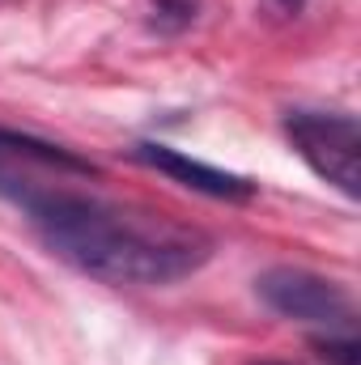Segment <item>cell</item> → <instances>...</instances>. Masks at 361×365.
Returning a JSON list of instances; mask_svg holds the SVG:
<instances>
[{
	"label": "cell",
	"instance_id": "5b68a950",
	"mask_svg": "<svg viewBox=\"0 0 361 365\" xmlns=\"http://www.w3.org/2000/svg\"><path fill=\"white\" fill-rule=\"evenodd\" d=\"M315 349H319V357H332L336 365H357V336H353V331L315 336Z\"/></svg>",
	"mask_w": 361,
	"mask_h": 365
},
{
	"label": "cell",
	"instance_id": "3957f363",
	"mask_svg": "<svg viewBox=\"0 0 361 365\" xmlns=\"http://www.w3.org/2000/svg\"><path fill=\"white\" fill-rule=\"evenodd\" d=\"M255 293L280 319H293L319 331H353V319H357L353 293L345 284L319 272H306V268H289V264L268 268L255 280Z\"/></svg>",
	"mask_w": 361,
	"mask_h": 365
},
{
	"label": "cell",
	"instance_id": "6da1fadb",
	"mask_svg": "<svg viewBox=\"0 0 361 365\" xmlns=\"http://www.w3.org/2000/svg\"><path fill=\"white\" fill-rule=\"evenodd\" d=\"M0 195H9L39 238L68 259L73 268L102 284H128V289H158L175 284L183 276L200 272L213 255V238L195 225H179L171 217L111 204L86 191L43 187V182L17 175L13 166H0Z\"/></svg>",
	"mask_w": 361,
	"mask_h": 365
},
{
	"label": "cell",
	"instance_id": "ba28073f",
	"mask_svg": "<svg viewBox=\"0 0 361 365\" xmlns=\"http://www.w3.org/2000/svg\"><path fill=\"white\" fill-rule=\"evenodd\" d=\"M251 365H285V361H251Z\"/></svg>",
	"mask_w": 361,
	"mask_h": 365
},
{
	"label": "cell",
	"instance_id": "277c9868",
	"mask_svg": "<svg viewBox=\"0 0 361 365\" xmlns=\"http://www.w3.org/2000/svg\"><path fill=\"white\" fill-rule=\"evenodd\" d=\"M132 158L145 162L149 170L166 175V179L183 182V187H191V191H200V195H213V200H251V195H255V182L251 179L230 175V170H217V166H208V162H195V158H187V153H179V149H171V145L145 140V145L132 149Z\"/></svg>",
	"mask_w": 361,
	"mask_h": 365
},
{
	"label": "cell",
	"instance_id": "8992f818",
	"mask_svg": "<svg viewBox=\"0 0 361 365\" xmlns=\"http://www.w3.org/2000/svg\"><path fill=\"white\" fill-rule=\"evenodd\" d=\"M158 13H162V21L187 26L195 17V0H158Z\"/></svg>",
	"mask_w": 361,
	"mask_h": 365
},
{
	"label": "cell",
	"instance_id": "7a4b0ae2",
	"mask_svg": "<svg viewBox=\"0 0 361 365\" xmlns=\"http://www.w3.org/2000/svg\"><path fill=\"white\" fill-rule=\"evenodd\" d=\"M289 145L298 149V158L332 182L336 191H345L349 200H357L361 191V128L353 115H327V110H293L285 119Z\"/></svg>",
	"mask_w": 361,
	"mask_h": 365
},
{
	"label": "cell",
	"instance_id": "52a82bcc",
	"mask_svg": "<svg viewBox=\"0 0 361 365\" xmlns=\"http://www.w3.org/2000/svg\"><path fill=\"white\" fill-rule=\"evenodd\" d=\"M276 4H280L285 13H298V9H302V0H276Z\"/></svg>",
	"mask_w": 361,
	"mask_h": 365
}]
</instances>
